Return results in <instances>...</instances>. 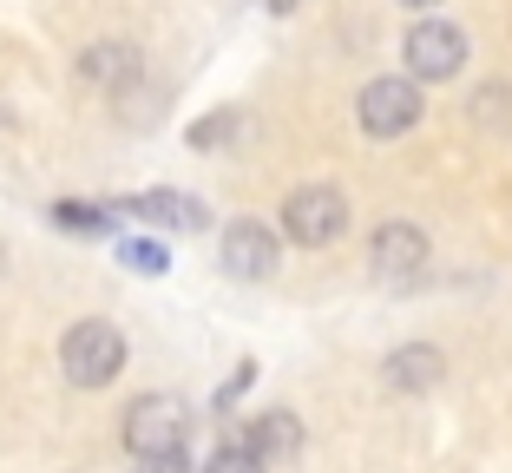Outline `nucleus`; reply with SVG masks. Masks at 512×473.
<instances>
[{
	"instance_id": "13",
	"label": "nucleus",
	"mask_w": 512,
	"mask_h": 473,
	"mask_svg": "<svg viewBox=\"0 0 512 473\" xmlns=\"http://www.w3.org/2000/svg\"><path fill=\"white\" fill-rule=\"evenodd\" d=\"M237 132H243V112L224 106V112H211V119H197L191 132H184V145H191V152H217V145H230Z\"/></svg>"
},
{
	"instance_id": "12",
	"label": "nucleus",
	"mask_w": 512,
	"mask_h": 473,
	"mask_svg": "<svg viewBox=\"0 0 512 473\" xmlns=\"http://www.w3.org/2000/svg\"><path fill=\"white\" fill-rule=\"evenodd\" d=\"M46 224L73 230V237H106V230L119 224V211H112V204H86V198H53L46 204Z\"/></svg>"
},
{
	"instance_id": "20",
	"label": "nucleus",
	"mask_w": 512,
	"mask_h": 473,
	"mask_svg": "<svg viewBox=\"0 0 512 473\" xmlns=\"http://www.w3.org/2000/svg\"><path fill=\"white\" fill-rule=\"evenodd\" d=\"M401 7H414V14H427V7H440V0H401Z\"/></svg>"
},
{
	"instance_id": "8",
	"label": "nucleus",
	"mask_w": 512,
	"mask_h": 473,
	"mask_svg": "<svg viewBox=\"0 0 512 473\" xmlns=\"http://www.w3.org/2000/svg\"><path fill=\"white\" fill-rule=\"evenodd\" d=\"M368 263H375V276L381 283H407V276H421V263H427V237L414 224H381L375 237H368Z\"/></svg>"
},
{
	"instance_id": "18",
	"label": "nucleus",
	"mask_w": 512,
	"mask_h": 473,
	"mask_svg": "<svg viewBox=\"0 0 512 473\" xmlns=\"http://www.w3.org/2000/svg\"><path fill=\"white\" fill-rule=\"evenodd\" d=\"M138 473H191V454H151L138 460Z\"/></svg>"
},
{
	"instance_id": "3",
	"label": "nucleus",
	"mask_w": 512,
	"mask_h": 473,
	"mask_svg": "<svg viewBox=\"0 0 512 473\" xmlns=\"http://www.w3.org/2000/svg\"><path fill=\"white\" fill-rule=\"evenodd\" d=\"M348 230V198L335 184H302L283 198V237L302 250H329L335 237Z\"/></svg>"
},
{
	"instance_id": "19",
	"label": "nucleus",
	"mask_w": 512,
	"mask_h": 473,
	"mask_svg": "<svg viewBox=\"0 0 512 473\" xmlns=\"http://www.w3.org/2000/svg\"><path fill=\"white\" fill-rule=\"evenodd\" d=\"M14 132V112H7V99H0V138Z\"/></svg>"
},
{
	"instance_id": "17",
	"label": "nucleus",
	"mask_w": 512,
	"mask_h": 473,
	"mask_svg": "<svg viewBox=\"0 0 512 473\" xmlns=\"http://www.w3.org/2000/svg\"><path fill=\"white\" fill-rule=\"evenodd\" d=\"M250 382H256V362H243L237 375H230V382L217 388V408H237V395H243V388H250Z\"/></svg>"
},
{
	"instance_id": "4",
	"label": "nucleus",
	"mask_w": 512,
	"mask_h": 473,
	"mask_svg": "<svg viewBox=\"0 0 512 473\" xmlns=\"http://www.w3.org/2000/svg\"><path fill=\"white\" fill-rule=\"evenodd\" d=\"M421 112H427V99H421V86H414L407 73L368 79L362 99H355V119H362L368 138H401V132H414V125H421Z\"/></svg>"
},
{
	"instance_id": "5",
	"label": "nucleus",
	"mask_w": 512,
	"mask_h": 473,
	"mask_svg": "<svg viewBox=\"0 0 512 473\" xmlns=\"http://www.w3.org/2000/svg\"><path fill=\"white\" fill-rule=\"evenodd\" d=\"M401 60H407V79L414 86H440L467 66V33L453 27V20H414L401 40Z\"/></svg>"
},
{
	"instance_id": "15",
	"label": "nucleus",
	"mask_w": 512,
	"mask_h": 473,
	"mask_svg": "<svg viewBox=\"0 0 512 473\" xmlns=\"http://www.w3.org/2000/svg\"><path fill=\"white\" fill-rule=\"evenodd\" d=\"M197 473H263V467H256V460H250V447H243L237 434H230V441H217V454L204 460Z\"/></svg>"
},
{
	"instance_id": "9",
	"label": "nucleus",
	"mask_w": 512,
	"mask_h": 473,
	"mask_svg": "<svg viewBox=\"0 0 512 473\" xmlns=\"http://www.w3.org/2000/svg\"><path fill=\"white\" fill-rule=\"evenodd\" d=\"M381 382H388L394 395H427V388L447 382V355H440L434 342H407V349H394L388 362H381Z\"/></svg>"
},
{
	"instance_id": "2",
	"label": "nucleus",
	"mask_w": 512,
	"mask_h": 473,
	"mask_svg": "<svg viewBox=\"0 0 512 473\" xmlns=\"http://www.w3.org/2000/svg\"><path fill=\"white\" fill-rule=\"evenodd\" d=\"M125 454L132 460H151V454H184L191 441V408L178 395H138L125 408Z\"/></svg>"
},
{
	"instance_id": "16",
	"label": "nucleus",
	"mask_w": 512,
	"mask_h": 473,
	"mask_svg": "<svg viewBox=\"0 0 512 473\" xmlns=\"http://www.w3.org/2000/svg\"><path fill=\"white\" fill-rule=\"evenodd\" d=\"M506 112H512V92L499 86V79H493V86H480V92H473V119H480V125L506 119Z\"/></svg>"
},
{
	"instance_id": "7",
	"label": "nucleus",
	"mask_w": 512,
	"mask_h": 473,
	"mask_svg": "<svg viewBox=\"0 0 512 473\" xmlns=\"http://www.w3.org/2000/svg\"><path fill=\"white\" fill-rule=\"evenodd\" d=\"M276 263H283V244H276V230H263L256 217H237L224 230V276L237 283H270Z\"/></svg>"
},
{
	"instance_id": "10",
	"label": "nucleus",
	"mask_w": 512,
	"mask_h": 473,
	"mask_svg": "<svg viewBox=\"0 0 512 473\" xmlns=\"http://www.w3.org/2000/svg\"><path fill=\"white\" fill-rule=\"evenodd\" d=\"M237 441L250 447L256 467H276V460H296V454H302V421H296L289 408H270V414H256Z\"/></svg>"
},
{
	"instance_id": "11",
	"label": "nucleus",
	"mask_w": 512,
	"mask_h": 473,
	"mask_svg": "<svg viewBox=\"0 0 512 473\" xmlns=\"http://www.w3.org/2000/svg\"><path fill=\"white\" fill-rule=\"evenodd\" d=\"M119 217H145V224H165V230H204V204L184 198V191H138V198H119L112 204Z\"/></svg>"
},
{
	"instance_id": "6",
	"label": "nucleus",
	"mask_w": 512,
	"mask_h": 473,
	"mask_svg": "<svg viewBox=\"0 0 512 473\" xmlns=\"http://www.w3.org/2000/svg\"><path fill=\"white\" fill-rule=\"evenodd\" d=\"M73 73H79V86L119 99V92H132L138 79H145V53H138L132 40H92V46H79Z\"/></svg>"
},
{
	"instance_id": "1",
	"label": "nucleus",
	"mask_w": 512,
	"mask_h": 473,
	"mask_svg": "<svg viewBox=\"0 0 512 473\" xmlns=\"http://www.w3.org/2000/svg\"><path fill=\"white\" fill-rule=\"evenodd\" d=\"M60 368H66V382H73V388H106V382H119V368H125V336L112 329L106 316L73 322V329L60 336Z\"/></svg>"
},
{
	"instance_id": "14",
	"label": "nucleus",
	"mask_w": 512,
	"mask_h": 473,
	"mask_svg": "<svg viewBox=\"0 0 512 473\" xmlns=\"http://www.w3.org/2000/svg\"><path fill=\"white\" fill-rule=\"evenodd\" d=\"M119 263H125V270H138V276H165L171 270L165 244H151V237H125V244H119Z\"/></svg>"
}]
</instances>
